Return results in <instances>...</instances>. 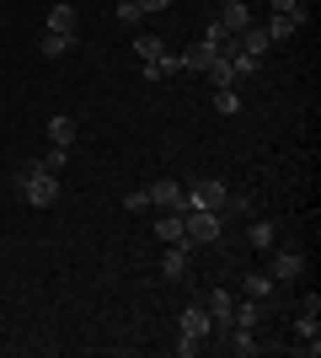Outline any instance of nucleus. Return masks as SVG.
I'll return each mask as SVG.
<instances>
[{"instance_id": "obj_1", "label": "nucleus", "mask_w": 321, "mask_h": 358, "mask_svg": "<svg viewBox=\"0 0 321 358\" xmlns=\"http://www.w3.org/2000/svg\"><path fill=\"white\" fill-rule=\"evenodd\" d=\"M16 187H22V198H27L32 209L59 203V177H54V171H43V161H27V166H22V171H16Z\"/></svg>"}, {"instance_id": "obj_2", "label": "nucleus", "mask_w": 321, "mask_h": 358, "mask_svg": "<svg viewBox=\"0 0 321 358\" xmlns=\"http://www.w3.org/2000/svg\"><path fill=\"white\" fill-rule=\"evenodd\" d=\"M183 236H187V246H209V241L220 236V214H209V209H183Z\"/></svg>"}, {"instance_id": "obj_3", "label": "nucleus", "mask_w": 321, "mask_h": 358, "mask_svg": "<svg viewBox=\"0 0 321 358\" xmlns=\"http://www.w3.org/2000/svg\"><path fill=\"white\" fill-rule=\"evenodd\" d=\"M225 182H214V177H204V182H193L187 187V209H209V214H220L225 209Z\"/></svg>"}, {"instance_id": "obj_4", "label": "nucleus", "mask_w": 321, "mask_h": 358, "mask_svg": "<svg viewBox=\"0 0 321 358\" xmlns=\"http://www.w3.org/2000/svg\"><path fill=\"white\" fill-rule=\"evenodd\" d=\"M268 273H273V284H294V278L306 273V252H300V246H278Z\"/></svg>"}, {"instance_id": "obj_5", "label": "nucleus", "mask_w": 321, "mask_h": 358, "mask_svg": "<svg viewBox=\"0 0 321 358\" xmlns=\"http://www.w3.org/2000/svg\"><path fill=\"white\" fill-rule=\"evenodd\" d=\"M161 273H166L171 284H183L187 273H193V246H187V241H171V252L161 257Z\"/></svg>"}, {"instance_id": "obj_6", "label": "nucleus", "mask_w": 321, "mask_h": 358, "mask_svg": "<svg viewBox=\"0 0 321 358\" xmlns=\"http://www.w3.org/2000/svg\"><path fill=\"white\" fill-rule=\"evenodd\" d=\"M241 289H246V299H257V305H268V310H273L278 284H273V273H268V268H252V273L241 278Z\"/></svg>"}, {"instance_id": "obj_7", "label": "nucleus", "mask_w": 321, "mask_h": 358, "mask_svg": "<svg viewBox=\"0 0 321 358\" xmlns=\"http://www.w3.org/2000/svg\"><path fill=\"white\" fill-rule=\"evenodd\" d=\"M220 337H225V348H230L236 358H252V353H262V343H257V327H225Z\"/></svg>"}, {"instance_id": "obj_8", "label": "nucleus", "mask_w": 321, "mask_h": 358, "mask_svg": "<svg viewBox=\"0 0 321 358\" xmlns=\"http://www.w3.org/2000/svg\"><path fill=\"white\" fill-rule=\"evenodd\" d=\"M150 203H155V209H187V193H183V182H171V177L150 182Z\"/></svg>"}, {"instance_id": "obj_9", "label": "nucleus", "mask_w": 321, "mask_h": 358, "mask_svg": "<svg viewBox=\"0 0 321 358\" xmlns=\"http://www.w3.org/2000/svg\"><path fill=\"white\" fill-rule=\"evenodd\" d=\"M139 70H145V80L155 86V80H171V75H183V59H177V54L166 48V54H155V59H139Z\"/></svg>"}, {"instance_id": "obj_10", "label": "nucleus", "mask_w": 321, "mask_h": 358, "mask_svg": "<svg viewBox=\"0 0 321 358\" xmlns=\"http://www.w3.org/2000/svg\"><path fill=\"white\" fill-rule=\"evenodd\" d=\"M214 22H220V27H225L230 38H241V32L252 27V11H246V0H225V11L214 16Z\"/></svg>"}, {"instance_id": "obj_11", "label": "nucleus", "mask_w": 321, "mask_h": 358, "mask_svg": "<svg viewBox=\"0 0 321 358\" xmlns=\"http://www.w3.org/2000/svg\"><path fill=\"white\" fill-rule=\"evenodd\" d=\"M294 331H300V343H294V348L316 358V353H321V321H316V315H311V310H300V321H294Z\"/></svg>"}, {"instance_id": "obj_12", "label": "nucleus", "mask_w": 321, "mask_h": 358, "mask_svg": "<svg viewBox=\"0 0 321 358\" xmlns=\"http://www.w3.org/2000/svg\"><path fill=\"white\" fill-rule=\"evenodd\" d=\"M204 310H209L214 331H225V327H230V310H236V299H230L225 289H214V294H204Z\"/></svg>"}, {"instance_id": "obj_13", "label": "nucleus", "mask_w": 321, "mask_h": 358, "mask_svg": "<svg viewBox=\"0 0 321 358\" xmlns=\"http://www.w3.org/2000/svg\"><path fill=\"white\" fill-rule=\"evenodd\" d=\"M183 331L187 337H214V321H209V310H204V305H183Z\"/></svg>"}, {"instance_id": "obj_14", "label": "nucleus", "mask_w": 321, "mask_h": 358, "mask_svg": "<svg viewBox=\"0 0 321 358\" xmlns=\"http://www.w3.org/2000/svg\"><path fill=\"white\" fill-rule=\"evenodd\" d=\"M300 27H306L300 16H278V11L268 16V22H262V32H268V43H290V38H294Z\"/></svg>"}, {"instance_id": "obj_15", "label": "nucleus", "mask_w": 321, "mask_h": 358, "mask_svg": "<svg viewBox=\"0 0 321 358\" xmlns=\"http://www.w3.org/2000/svg\"><path fill=\"white\" fill-rule=\"evenodd\" d=\"M76 27H80V11H76V6H64V0H54V11H48V32L76 38Z\"/></svg>"}, {"instance_id": "obj_16", "label": "nucleus", "mask_w": 321, "mask_h": 358, "mask_svg": "<svg viewBox=\"0 0 321 358\" xmlns=\"http://www.w3.org/2000/svg\"><path fill=\"white\" fill-rule=\"evenodd\" d=\"M177 59H183V70L204 75V70H209V64H214V48H209V43H187L183 54H177Z\"/></svg>"}, {"instance_id": "obj_17", "label": "nucleus", "mask_w": 321, "mask_h": 358, "mask_svg": "<svg viewBox=\"0 0 321 358\" xmlns=\"http://www.w3.org/2000/svg\"><path fill=\"white\" fill-rule=\"evenodd\" d=\"M155 236L166 241V246H171V241H187L183 236V209H166V214H161V220H155Z\"/></svg>"}, {"instance_id": "obj_18", "label": "nucleus", "mask_w": 321, "mask_h": 358, "mask_svg": "<svg viewBox=\"0 0 321 358\" xmlns=\"http://www.w3.org/2000/svg\"><path fill=\"white\" fill-rule=\"evenodd\" d=\"M214 113H220V118H236V113H241V91L236 86H214Z\"/></svg>"}, {"instance_id": "obj_19", "label": "nucleus", "mask_w": 321, "mask_h": 358, "mask_svg": "<svg viewBox=\"0 0 321 358\" xmlns=\"http://www.w3.org/2000/svg\"><path fill=\"white\" fill-rule=\"evenodd\" d=\"M246 241H252V246H257V252H268V246H273V241H278L273 220H252V224H246Z\"/></svg>"}, {"instance_id": "obj_20", "label": "nucleus", "mask_w": 321, "mask_h": 358, "mask_svg": "<svg viewBox=\"0 0 321 358\" xmlns=\"http://www.w3.org/2000/svg\"><path fill=\"white\" fill-rule=\"evenodd\" d=\"M70 48H76V38H64V32H48L43 43H38V54H43V59H64Z\"/></svg>"}, {"instance_id": "obj_21", "label": "nucleus", "mask_w": 321, "mask_h": 358, "mask_svg": "<svg viewBox=\"0 0 321 358\" xmlns=\"http://www.w3.org/2000/svg\"><path fill=\"white\" fill-rule=\"evenodd\" d=\"M48 145H76V118H48Z\"/></svg>"}, {"instance_id": "obj_22", "label": "nucleus", "mask_w": 321, "mask_h": 358, "mask_svg": "<svg viewBox=\"0 0 321 358\" xmlns=\"http://www.w3.org/2000/svg\"><path fill=\"white\" fill-rule=\"evenodd\" d=\"M236 43H241L246 54H257V59H262V54H268V32H262V22H252V27H246Z\"/></svg>"}, {"instance_id": "obj_23", "label": "nucleus", "mask_w": 321, "mask_h": 358, "mask_svg": "<svg viewBox=\"0 0 321 358\" xmlns=\"http://www.w3.org/2000/svg\"><path fill=\"white\" fill-rule=\"evenodd\" d=\"M230 70H236V80H252V75H257V54H246V48L236 43V54H230Z\"/></svg>"}, {"instance_id": "obj_24", "label": "nucleus", "mask_w": 321, "mask_h": 358, "mask_svg": "<svg viewBox=\"0 0 321 358\" xmlns=\"http://www.w3.org/2000/svg\"><path fill=\"white\" fill-rule=\"evenodd\" d=\"M134 54H139V59H155V54H166V38H155V32H139V38H134Z\"/></svg>"}, {"instance_id": "obj_25", "label": "nucleus", "mask_w": 321, "mask_h": 358, "mask_svg": "<svg viewBox=\"0 0 321 358\" xmlns=\"http://www.w3.org/2000/svg\"><path fill=\"white\" fill-rule=\"evenodd\" d=\"M204 75H209L214 86H236V70H230V59H220V54H214V64H209Z\"/></svg>"}, {"instance_id": "obj_26", "label": "nucleus", "mask_w": 321, "mask_h": 358, "mask_svg": "<svg viewBox=\"0 0 321 358\" xmlns=\"http://www.w3.org/2000/svg\"><path fill=\"white\" fill-rule=\"evenodd\" d=\"M123 209H129V214H145V209H150V187H134V193H123Z\"/></svg>"}, {"instance_id": "obj_27", "label": "nucleus", "mask_w": 321, "mask_h": 358, "mask_svg": "<svg viewBox=\"0 0 321 358\" xmlns=\"http://www.w3.org/2000/svg\"><path fill=\"white\" fill-rule=\"evenodd\" d=\"M64 161H70V150H64V145H48V155H43V171H54V177H59V171H64Z\"/></svg>"}, {"instance_id": "obj_28", "label": "nucleus", "mask_w": 321, "mask_h": 358, "mask_svg": "<svg viewBox=\"0 0 321 358\" xmlns=\"http://www.w3.org/2000/svg\"><path fill=\"white\" fill-rule=\"evenodd\" d=\"M268 11H278V16H300V22H306V6H300V0H268Z\"/></svg>"}, {"instance_id": "obj_29", "label": "nucleus", "mask_w": 321, "mask_h": 358, "mask_svg": "<svg viewBox=\"0 0 321 358\" xmlns=\"http://www.w3.org/2000/svg\"><path fill=\"white\" fill-rule=\"evenodd\" d=\"M199 337H187V331H183V337H177V343H171V353H177V358H193V353H199Z\"/></svg>"}, {"instance_id": "obj_30", "label": "nucleus", "mask_w": 321, "mask_h": 358, "mask_svg": "<svg viewBox=\"0 0 321 358\" xmlns=\"http://www.w3.org/2000/svg\"><path fill=\"white\" fill-rule=\"evenodd\" d=\"M139 16H145V11H139V6H134V0H118V22H129V27H134V22H139Z\"/></svg>"}, {"instance_id": "obj_31", "label": "nucleus", "mask_w": 321, "mask_h": 358, "mask_svg": "<svg viewBox=\"0 0 321 358\" xmlns=\"http://www.w3.org/2000/svg\"><path fill=\"white\" fill-rule=\"evenodd\" d=\"M134 6H139V11H166L171 0H134Z\"/></svg>"}]
</instances>
